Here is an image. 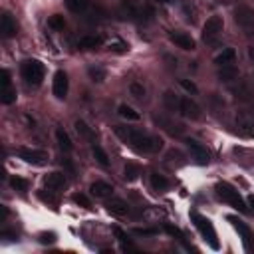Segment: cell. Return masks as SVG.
I'll return each instance as SVG.
<instances>
[{"label":"cell","mask_w":254,"mask_h":254,"mask_svg":"<svg viewBox=\"0 0 254 254\" xmlns=\"http://www.w3.org/2000/svg\"><path fill=\"white\" fill-rule=\"evenodd\" d=\"M105 206H108V210L111 215H117V217H125L129 213V205H127L123 199H110L105 203Z\"/></svg>","instance_id":"cell-18"},{"label":"cell","mask_w":254,"mask_h":254,"mask_svg":"<svg viewBox=\"0 0 254 254\" xmlns=\"http://www.w3.org/2000/svg\"><path fill=\"white\" fill-rule=\"evenodd\" d=\"M2 88H6V86H10V72L8 70H2Z\"/></svg>","instance_id":"cell-43"},{"label":"cell","mask_w":254,"mask_h":254,"mask_svg":"<svg viewBox=\"0 0 254 254\" xmlns=\"http://www.w3.org/2000/svg\"><path fill=\"white\" fill-rule=\"evenodd\" d=\"M169 40H171L175 46H179L181 50H195V40L185 32H171L169 34Z\"/></svg>","instance_id":"cell-14"},{"label":"cell","mask_w":254,"mask_h":254,"mask_svg":"<svg viewBox=\"0 0 254 254\" xmlns=\"http://www.w3.org/2000/svg\"><path fill=\"white\" fill-rule=\"evenodd\" d=\"M165 230L169 232V235H171V237H175V238H179V240H183L185 238V235H183V232L177 228V226H173V224H165Z\"/></svg>","instance_id":"cell-38"},{"label":"cell","mask_w":254,"mask_h":254,"mask_svg":"<svg viewBox=\"0 0 254 254\" xmlns=\"http://www.w3.org/2000/svg\"><path fill=\"white\" fill-rule=\"evenodd\" d=\"M179 113L187 119H199L201 117V105L190 99V97H181V103H179Z\"/></svg>","instance_id":"cell-9"},{"label":"cell","mask_w":254,"mask_h":254,"mask_svg":"<svg viewBox=\"0 0 254 254\" xmlns=\"http://www.w3.org/2000/svg\"><path fill=\"white\" fill-rule=\"evenodd\" d=\"M92 151H94V157H95V161L101 165V167H108L110 165V159H108V153H105L99 145H95L94 143V147H92Z\"/></svg>","instance_id":"cell-30"},{"label":"cell","mask_w":254,"mask_h":254,"mask_svg":"<svg viewBox=\"0 0 254 254\" xmlns=\"http://www.w3.org/2000/svg\"><path fill=\"white\" fill-rule=\"evenodd\" d=\"M133 232L137 237H153V235H157V228H133Z\"/></svg>","instance_id":"cell-39"},{"label":"cell","mask_w":254,"mask_h":254,"mask_svg":"<svg viewBox=\"0 0 254 254\" xmlns=\"http://www.w3.org/2000/svg\"><path fill=\"white\" fill-rule=\"evenodd\" d=\"M248 205H250V206H252V210H254V195H250V197H248Z\"/></svg>","instance_id":"cell-45"},{"label":"cell","mask_w":254,"mask_h":254,"mask_svg":"<svg viewBox=\"0 0 254 254\" xmlns=\"http://www.w3.org/2000/svg\"><path fill=\"white\" fill-rule=\"evenodd\" d=\"M88 74H90V79L95 81V83H101V81L105 79V76H108L101 66H90V68H88Z\"/></svg>","instance_id":"cell-28"},{"label":"cell","mask_w":254,"mask_h":254,"mask_svg":"<svg viewBox=\"0 0 254 254\" xmlns=\"http://www.w3.org/2000/svg\"><path fill=\"white\" fill-rule=\"evenodd\" d=\"M187 147H189L190 155L197 159L199 165H206V163L210 161V155H208V151H206V147H205L203 143H199L197 139H187Z\"/></svg>","instance_id":"cell-11"},{"label":"cell","mask_w":254,"mask_h":254,"mask_svg":"<svg viewBox=\"0 0 254 254\" xmlns=\"http://www.w3.org/2000/svg\"><path fill=\"white\" fill-rule=\"evenodd\" d=\"M235 60H237V52L232 48H226L215 58V64L217 66H226V64H235Z\"/></svg>","instance_id":"cell-22"},{"label":"cell","mask_w":254,"mask_h":254,"mask_svg":"<svg viewBox=\"0 0 254 254\" xmlns=\"http://www.w3.org/2000/svg\"><path fill=\"white\" fill-rule=\"evenodd\" d=\"M117 113H119L123 119H129V121H137V119L141 117V115H139V111H135L133 108H129V105H125V103H121V105H119Z\"/></svg>","instance_id":"cell-25"},{"label":"cell","mask_w":254,"mask_h":254,"mask_svg":"<svg viewBox=\"0 0 254 254\" xmlns=\"http://www.w3.org/2000/svg\"><path fill=\"white\" fill-rule=\"evenodd\" d=\"M0 101H2L4 105H10L16 101V90H12V86H6L0 90Z\"/></svg>","instance_id":"cell-27"},{"label":"cell","mask_w":254,"mask_h":254,"mask_svg":"<svg viewBox=\"0 0 254 254\" xmlns=\"http://www.w3.org/2000/svg\"><path fill=\"white\" fill-rule=\"evenodd\" d=\"M115 237L119 238V242H121V246H123V250H137L129 240H127V237H125V232L121 230V228H115Z\"/></svg>","instance_id":"cell-35"},{"label":"cell","mask_w":254,"mask_h":254,"mask_svg":"<svg viewBox=\"0 0 254 254\" xmlns=\"http://www.w3.org/2000/svg\"><path fill=\"white\" fill-rule=\"evenodd\" d=\"M230 94L235 95L237 99H240V101H250L252 95H254L250 86H248V83H244L242 79H235V83L230 86Z\"/></svg>","instance_id":"cell-13"},{"label":"cell","mask_w":254,"mask_h":254,"mask_svg":"<svg viewBox=\"0 0 254 254\" xmlns=\"http://www.w3.org/2000/svg\"><path fill=\"white\" fill-rule=\"evenodd\" d=\"M190 221L195 222V226L199 228V232L203 235V238L208 242V246L213 250H219L221 244H219V238H217V230L213 226V222H210L206 217L199 215V213H190Z\"/></svg>","instance_id":"cell-4"},{"label":"cell","mask_w":254,"mask_h":254,"mask_svg":"<svg viewBox=\"0 0 254 254\" xmlns=\"http://www.w3.org/2000/svg\"><path fill=\"white\" fill-rule=\"evenodd\" d=\"M76 131H78L83 139H94V131H92V127H88V123H86V121H81V119H78V121H76Z\"/></svg>","instance_id":"cell-29"},{"label":"cell","mask_w":254,"mask_h":254,"mask_svg":"<svg viewBox=\"0 0 254 254\" xmlns=\"http://www.w3.org/2000/svg\"><path fill=\"white\" fill-rule=\"evenodd\" d=\"M159 2H171V0H159Z\"/></svg>","instance_id":"cell-46"},{"label":"cell","mask_w":254,"mask_h":254,"mask_svg":"<svg viewBox=\"0 0 254 254\" xmlns=\"http://www.w3.org/2000/svg\"><path fill=\"white\" fill-rule=\"evenodd\" d=\"M20 74H22V79L28 86H40L46 76V70H44V64L42 62L26 60V62H22V66H20Z\"/></svg>","instance_id":"cell-2"},{"label":"cell","mask_w":254,"mask_h":254,"mask_svg":"<svg viewBox=\"0 0 254 254\" xmlns=\"http://www.w3.org/2000/svg\"><path fill=\"white\" fill-rule=\"evenodd\" d=\"M215 190H217V195L224 203H228L230 206H235L237 210H240V213H248V206H246L244 199L240 197V193L232 185H228V183H217Z\"/></svg>","instance_id":"cell-3"},{"label":"cell","mask_w":254,"mask_h":254,"mask_svg":"<svg viewBox=\"0 0 254 254\" xmlns=\"http://www.w3.org/2000/svg\"><path fill=\"white\" fill-rule=\"evenodd\" d=\"M18 157L24 159L30 165H44L48 161V153L46 151H40V149H30V147H18L16 149Z\"/></svg>","instance_id":"cell-8"},{"label":"cell","mask_w":254,"mask_h":254,"mask_svg":"<svg viewBox=\"0 0 254 254\" xmlns=\"http://www.w3.org/2000/svg\"><path fill=\"white\" fill-rule=\"evenodd\" d=\"M163 101H165V108H167L169 111H177V113H179V103H181V97H179L177 94H173V92H165Z\"/></svg>","instance_id":"cell-23"},{"label":"cell","mask_w":254,"mask_h":254,"mask_svg":"<svg viewBox=\"0 0 254 254\" xmlns=\"http://www.w3.org/2000/svg\"><path fill=\"white\" fill-rule=\"evenodd\" d=\"M222 28H224V22H222V16H210L205 26H203V40L205 42H215L221 34H222Z\"/></svg>","instance_id":"cell-7"},{"label":"cell","mask_w":254,"mask_h":254,"mask_svg":"<svg viewBox=\"0 0 254 254\" xmlns=\"http://www.w3.org/2000/svg\"><path fill=\"white\" fill-rule=\"evenodd\" d=\"M66 2V6L72 10V12H76V14H79V12H83L88 8V4H90V0H64Z\"/></svg>","instance_id":"cell-26"},{"label":"cell","mask_w":254,"mask_h":254,"mask_svg":"<svg viewBox=\"0 0 254 254\" xmlns=\"http://www.w3.org/2000/svg\"><path fill=\"white\" fill-rule=\"evenodd\" d=\"M110 50H113V52H117V54H125L127 50H129V46H127L125 42H115V44L110 46Z\"/></svg>","instance_id":"cell-42"},{"label":"cell","mask_w":254,"mask_h":254,"mask_svg":"<svg viewBox=\"0 0 254 254\" xmlns=\"http://www.w3.org/2000/svg\"><path fill=\"white\" fill-rule=\"evenodd\" d=\"M62 165L68 169L70 175H74V173H76V169H74V165H72V161H70V159H62Z\"/></svg>","instance_id":"cell-44"},{"label":"cell","mask_w":254,"mask_h":254,"mask_svg":"<svg viewBox=\"0 0 254 254\" xmlns=\"http://www.w3.org/2000/svg\"><path fill=\"white\" fill-rule=\"evenodd\" d=\"M40 242L42 244H54L56 242V235H54V232H42V235H40Z\"/></svg>","instance_id":"cell-40"},{"label":"cell","mask_w":254,"mask_h":254,"mask_svg":"<svg viewBox=\"0 0 254 254\" xmlns=\"http://www.w3.org/2000/svg\"><path fill=\"white\" fill-rule=\"evenodd\" d=\"M90 190H92V195L97 197V199H110L111 193H113V187L110 183H105V181H95V183H92Z\"/></svg>","instance_id":"cell-17"},{"label":"cell","mask_w":254,"mask_h":254,"mask_svg":"<svg viewBox=\"0 0 254 254\" xmlns=\"http://www.w3.org/2000/svg\"><path fill=\"white\" fill-rule=\"evenodd\" d=\"M226 221H228L232 226H235V230L240 235L244 248H246L248 252H254V232L250 230V226H248L246 222H242L238 217H226Z\"/></svg>","instance_id":"cell-6"},{"label":"cell","mask_w":254,"mask_h":254,"mask_svg":"<svg viewBox=\"0 0 254 254\" xmlns=\"http://www.w3.org/2000/svg\"><path fill=\"white\" fill-rule=\"evenodd\" d=\"M10 187L16 189V190H20V193H26L28 187H30V183H28L24 177H10Z\"/></svg>","instance_id":"cell-33"},{"label":"cell","mask_w":254,"mask_h":254,"mask_svg":"<svg viewBox=\"0 0 254 254\" xmlns=\"http://www.w3.org/2000/svg\"><path fill=\"white\" fill-rule=\"evenodd\" d=\"M129 94L135 97V99H141L143 95H145V88L141 86V83H137V81H133L131 86H129Z\"/></svg>","instance_id":"cell-36"},{"label":"cell","mask_w":254,"mask_h":254,"mask_svg":"<svg viewBox=\"0 0 254 254\" xmlns=\"http://www.w3.org/2000/svg\"><path fill=\"white\" fill-rule=\"evenodd\" d=\"M139 175H141V167L139 165H135V163H127L125 165V179L127 181H135Z\"/></svg>","instance_id":"cell-31"},{"label":"cell","mask_w":254,"mask_h":254,"mask_svg":"<svg viewBox=\"0 0 254 254\" xmlns=\"http://www.w3.org/2000/svg\"><path fill=\"white\" fill-rule=\"evenodd\" d=\"M179 83H181V86H183V88H185V90H187L189 94H193V95H195V94L199 92L195 83H193V81H189V79H179Z\"/></svg>","instance_id":"cell-41"},{"label":"cell","mask_w":254,"mask_h":254,"mask_svg":"<svg viewBox=\"0 0 254 254\" xmlns=\"http://www.w3.org/2000/svg\"><path fill=\"white\" fill-rule=\"evenodd\" d=\"M44 187L46 190H52V193H60V190H64V187H66V177H64V173H50L44 177Z\"/></svg>","instance_id":"cell-12"},{"label":"cell","mask_w":254,"mask_h":254,"mask_svg":"<svg viewBox=\"0 0 254 254\" xmlns=\"http://www.w3.org/2000/svg\"><path fill=\"white\" fill-rule=\"evenodd\" d=\"M115 135L127 145L131 147L137 153H157L163 149V139L157 135H147L139 129L133 127H123V125H115Z\"/></svg>","instance_id":"cell-1"},{"label":"cell","mask_w":254,"mask_h":254,"mask_svg":"<svg viewBox=\"0 0 254 254\" xmlns=\"http://www.w3.org/2000/svg\"><path fill=\"white\" fill-rule=\"evenodd\" d=\"M219 78L222 81H235L238 79V68L235 66V64H226V66H219Z\"/></svg>","instance_id":"cell-20"},{"label":"cell","mask_w":254,"mask_h":254,"mask_svg":"<svg viewBox=\"0 0 254 254\" xmlns=\"http://www.w3.org/2000/svg\"><path fill=\"white\" fill-rule=\"evenodd\" d=\"M155 121H157L159 125H163V129H167L171 135H181V133H183V125H179V123L167 121V119H163V117H157Z\"/></svg>","instance_id":"cell-24"},{"label":"cell","mask_w":254,"mask_h":254,"mask_svg":"<svg viewBox=\"0 0 254 254\" xmlns=\"http://www.w3.org/2000/svg\"><path fill=\"white\" fill-rule=\"evenodd\" d=\"M101 42H103V38H101L99 34H90V36L79 38L78 48H79V50H94V48L101 46Z\"/></svg>","instance_id":"cell-19"},{"label":"cell","mask_w":254,"mask_h":254,"mask_svg":"<svg viewBox=\"0 0 254 254\" xmlns=\"http://www.w3.org/2000/svg\"><path fill=\"white\" fill-rule=\"evenodd\" d=\"M151 187L155 190H165L169 187V181L163 175H159V173H151Z\"/></svg>","instance_id":"cell-32"},{"label":"cell","mask_w":254,"mask_h":254,"mask_svg":"<svg viewBox=\"0 0 254 254\" xmlns=\"http://www.w3.org/2000/svg\"><path fill=\"white\" fill-rule=\"evenodd\" d=\"M52 92L58 99H66L68 95V76L64 70H58L54 74V83H52Z\"/></svg>","instance_id":"cell-10"},{"label":"cell","mask_w":254,"mask_h":254,"mask_svg":"<svg viewBox=\"0 0 254 254\" xmlns=\"http://www.w3.org/2000/svg\"><path fill=\"white\" fill-rule=\"evenodd\" d=\"M237 125L240 129H254V110L252 108H242L237 113Z\"/></svg>","instance_id":"cell-16"},{"label":"cell","mask_w":254,"mask_h":254,"mask_svg":"<svg viewBox=\"0 0 254 254\" xmlns=\"http://www.w3.org/2000/svg\"><path fill=\"white\" fill-rule=\"evenodd\" d=\"M0 32H2V36H4V38H14V36H16V32H18L16 20H14L8 12H4V14H2V18H0Z\"/></svg>","instance_id":"cell-15"},{"label":"cell","mask_w":254,"mask_h":254,"mask_svg":"<svg viewBox=\"0 0 254 254\" xmlns=\"http://www.w3.org/2000/svg\"><path fill=\"white\" fill-rule=\"evenodd\" d=\"M72 199H74V203H76V205H79V206H83V208H92V203H90V199H88L86 195L76 193Z\"/></svg>","instance_id":"cell-37"},{"label":"cell","mask_w":254,"mask_h":254,"mask_svg":"<svg viewBox=\"0 0 254 254\" xmlns=\"http://www.w3.org/2000/svg\"><path fill=\"white\" fill-rule=\"evenodd\" d=\"M235 20L246 38L254 36V10L250 6H238L235 10Z\"/></svg>","instance_id":"cell-5"},{"label":"cell","mask_w":254,"mask_h":254,"mask_svg":"<svg viewBox=\"0 0 254 254\" xmlns=\"http://www.w3.org/2000/svg\"><path fill=\"white\" fill-rule=\"evenodd\" d=\"M56 139H58V145H60V149L64 153H70L74 149V143L70 139V135L64 131V129H56Z\"/></svg>","instance_id":"cell-21"},{"label":"cell","mask_w":254,"mask_h":254,"mask_svg":"<svg viewBox=\"0 0 254 254\" xmlns=\"http://www.w3.org/2000/svg\"><path fill=\"white\" fill-rule=\"evenodd\" d=\"M48 26L52 30H64V28H66V20H64V16H60V14H54L48 20Z\"/></svg>","instance_id":"cell-34"}]
</instances>
